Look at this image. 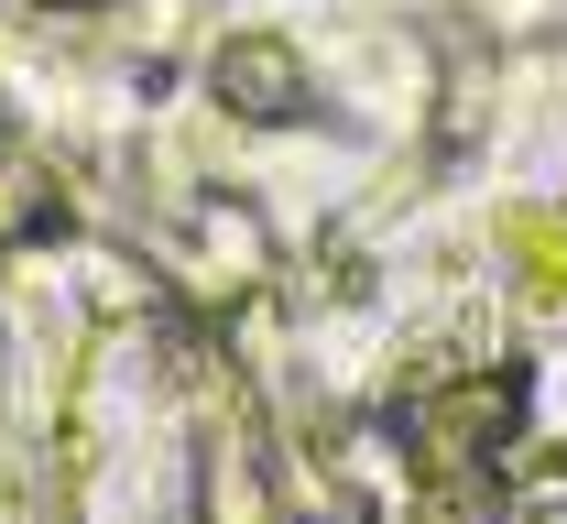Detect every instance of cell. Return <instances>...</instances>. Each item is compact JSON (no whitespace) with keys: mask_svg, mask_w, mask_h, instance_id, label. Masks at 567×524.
Returning a JSON list of instances; mask_svg holds the SVG:
<instances>
[{"mask_svg":"<svg viewBox=\"0 0 567 524\" xmlns=\"http://www.w3.org/2000/svg\"><path fill=\"white\" fill-rule=\"evenodd\" d=\"M218 88H229V110H274V121L306 110V88H295V55H284V44H229V55H218Z\"/></svg>","mask_w":567,"mask_h":524,"instance_id":"1","label":"cell"}]
</instances>
